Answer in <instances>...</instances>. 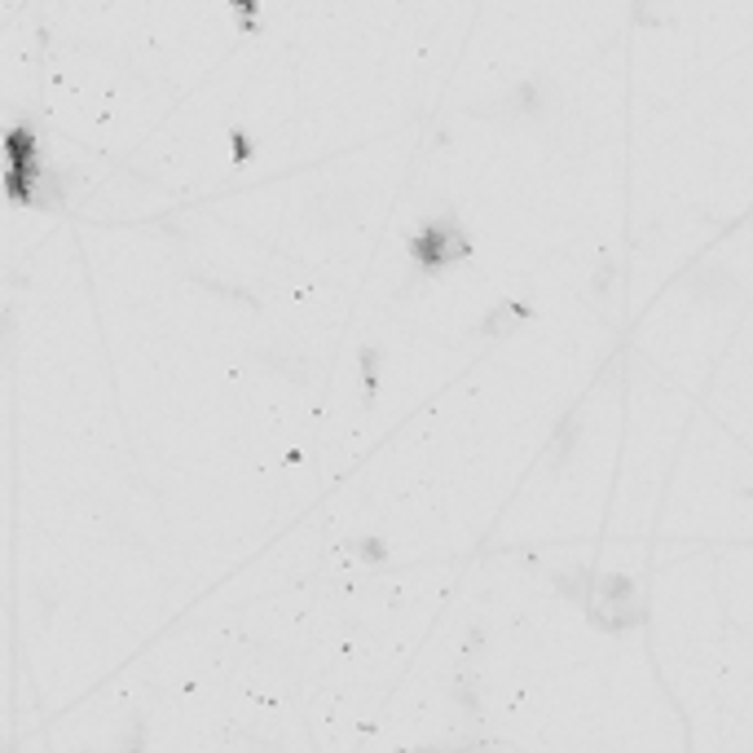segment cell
Returning a JSON list of instances; mask_svg holds the SVG:
<instances>
[{"label":"cell","mask_w":753,"mask_h":753,"mask_svg":"<svg viewBox=\"0 0 753 753\" xmlns=\"http://www.w3.org/2000/svg\"><path fill=\"white\" fill-rule=\"evenodd\" d=\"M36 181H40L36 137L18 128V132L9 137V190H13L18 199H36Z\"/></svg>","instance_id":"cell-1"}]
</instances>
